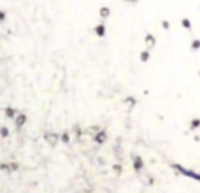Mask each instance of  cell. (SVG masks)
<instances>
[{
  "label": "cell",
  "mask_w": 200,
  "mask_h": 193,
  "mask_svg": "<svg viewBox=\"0 0 200 193\" xmlns=\"http://www.w3.org/2000/svg\"><path fill=\"white\" fill-rule=\"evenodd\" d=\"M95 35L97 37H105V33H107V28H105V23H98L97 27H95Z\"/></svg>",
  "instance_id": "obj_9"
},
{
  "label": "cell",
  "mask_w": 200,
  "mask_h": 193,
  "mask_svg": "<svg viewBox=\"0 0 200 193\" xmlns=\"http://www.w3.org/2000/svg\"><path fill=\"white\" fill-rule=\"evenodd\" d=\"M70 134H72V135H76L77 139H79L81 135H83V132H81V125H79V123H76V125L72 126V130H70Z\"/></svg>",
  "instance_id": "obj_15"
},
{
  "label": "cell",
  "mask_w": 200,
  "mask_h": 193,
  "mask_svg": "<svg viewBox=\"0 0 200 193\" xmlns=\"http://www.w3.org/2000/svg\"><path fill=\"white\" fill-rule=\"evenodd\" d=\"M190 48H191V51H193V53H195V51H198L200 49V39H193Z\"/></svg>",
  "instance_id": "obj_16"
},
{
  "label": "cell",
  "mask_w": 200,
  "mask_h": 193,
  "mask_svg": "<svg viewBox=\"0 0 200 193\" xmlns=\"http://www.w3.org/2000/svg\"><path fill=\"white\" fill-rule=\"evenodd\" d=\"M44 142L48 144L49 148H54V146L60 142V135L54 134V132H46L44 134Z\"/></svg>",
  "instance_id": "obj_2"
},
{
  "label": "cell",
  "mask_w": 200,
  "mask_h": 193,
  "mask_svg": "<svg viewBox=\"0 0 200 193\" xmlns=\"http://www.w3.org/2000/svg\"><path fill=\"white\" fill-rule=\"evenodd\" d=\"M149 58H151V51H149V49L141 51V54H139V60H141L142 63H147V62H149Z\"/></svg>",
  "instance_id": "obj_11"
},
{
  "label": "cell",
  "mask_w": 200,
  "mask_h": 193,
  "mask_svg": "<svg viewBox=\"0 0 200 193\" xmlns=\"http://www.w3.org/2000/svg\"><path fill=\"white\" fill-rule=\"evenodd\" d=\"M144 44L147 46V49H153L156 46V37L153 35V33H147V35L144 37Z\"/></svg>",
  "instance_id": "obj_6"
},
{
  "label": "cell",
  "mask_w": 200,
  "mask_h": 193,
  "mask_svg": "<svg viewBox=\"0 0 200 193\" xmlns=\"http://www.w3.org/2000/svg\"><path fill=\"white\" fill-rule=\"evenodd\" d=\"M93 140H95L97 144H104V142L107 140V132H105V130H100L98 134L93 135Z\"/></svg>",
  "instance_id": "obj_8"
},
{
  "label": "cell",
  "mask_w": 200,
  "mask_h": 193,
  "mask_svg": "<svg viewBox=\"0 0 200 193\" xmlns=\"http://www.w3.org/2000/svg\"><path fill=\"white\" fill-rule=\"evenodd\" d=\"M114 172H116V174H120V172H121V167L120 165H114Z\"/></svg>",
  "instance_id": "obj_21"
},
{
  "label": "cell",
  "mask_w": 200,
  "mask_h": 193,
  "mask_svg": "<svg viewBox=\"0 0 200 193\" xmlns=\"http://www.w3.org/2000/svg\"><path fill=\"white\" fill-rule=\"evenodd\" d=\"M98 14H100V18H102V19H107L109 16H111V9H109L107 5H104V7H100Z\"/></svg>",
  "instance_id": "obj_13"
},
{
  "label": "cell",
  "mask_w": 200,
  "mask_h": 193,
  "mask_svg": "<svg viewBox=\"0 0 200 193\" xmlns=\"http://www.w3.org/2000/svg\"><path fill=\"white\" fill-rule=\"evenodd\" d=\"M18 169H19V165L16 162H13V163H7V162L0 163V170L2 172H16Z\"/></svg>",
  "instance_id": "obj_5"
},
{
  "label": "cell",
  "mask_w": 200,
  "mask_h": 193,
  "mask_svg": "<svg viewBox=\"0 0 200 193\" xmlns=\"http://www.w3.org/2000/svg\"><path fill=\"white\" fill-rule=\"evenodd\" d=\"M0 137H2V139H7V137H9V128H7V126H0Z\"/></svg>",
  "instance_id": "obj_17"
},
{
  "label": "cell",
  "mask_w": 200,
  "mask_h": 193,
  "mask_svg": "<svg viewBox=\"0 0 200 193\" xmlns=\"http://www.w3.org/2000/svg\"><path fill=\"white\" fill-rule=\"evenodd\" d=\"M132 165H133V170H135V172H142V169H144L142 156H139V155H132Z\"/></svg>",
  "instance_id": "obj_3"
},
{
  "label": "cell",
  "mask_w": 200,
  "mask_h": 193,
  "mask_svg": "<svg viewBox=\"0 0 200 193\" xmlns=\"http://www.w3.org/2000/svg\"><path fill=\"white\" fill-rule=\"evenodd\" d=\"M162 28H163V30H170V23L167 21V19H163V21H162Z\"/></svg>",
  "instance_id": "obj_19"
},
{
  "label": "cell",
  "mask_w": 200,
  "mask_h": 193,
  "mask_svg": "<svg viewBox=\"0 0 200 193\" xmlns=\"http://www.w3.org/2000/svg\"><path fill=\"white\" fill-rule=\"evenodd\" d=\"M4 114H5V118H9V119H13V121H14V118L19 114V111L16 107H5L4 109Z\"/></svg>",
  "instance_id": "obj_7"
},
{
  "label": "cell",
  "mask_w": 200,
  "mask_h": 193,
  "mask_svg": "<svg viewBox=\"0 0 200 193\" xmlns=\"http://www.w3.org/2000/svg\"><path fill=\"white\" fill-rule=\"evenodd\" d=\"M188 128H190L191 132L197 130V128H200V118H193V119L190 121V125H188Z\"/></svg>",
  "instance_id": "obj_14"
},
{
  "label": "cell",
  "mask_w": 200,
  "mask_h": 193,
  "mask_svg": "<svg viewBox=\"0 0 200 193\" xmlns=\"http://www.w3.org/2000/svg\"><path fill=\"white\" fill-rule=\"evenodd\" d=\"M181 25H182V28H186L188 32L191 30V21H190L188 18H182V19H181Z\"/></svg>",
  "instance_id": "obj_18"
},
{
  "label": "cell",
  "mask_w": 200,
  "mask_h": 193,
  "mask_svg": "<svg viewBox=\"0 0 200 193\" xmlns=\"http://www.w3.org/2000/svg\"><path fill=\"white\" fill-rule=\"evenodd\" d=\"M70 132H69V130H65V132H62V134H60V142H62V144H69V142H70Z\"/></svg>",
  "instance_id": "obj_12"
},
{
  "label": "cell",
  "mask_w": 200,
  "mask_h": 193,
  "mask_svg": "<svg viewBox=\"0 0 200 193\" xmlns=\"http://www.w3.org/2000/svg\"><path fill=\"white\" fill-rule=\"evenodd\" d=\"M27 121H28L27 114H25V112H19L18 116L14 118V126H16V128H18V130H21L23 126L27 125Z\"/></svg>",
  "instance_id": "obj_4"
},
{
  "label": "cell",
  "mask_w": 200,
  "mask_h": 193,
  "mask_svg": "<svg viewBox=\"0 0 200 193\" xmlns=\"http://www.w3.org/2000/svg\"><path fill=\"white\" fill-rule=\"evenodd\" d=\"M125 2H128V4H135V2H139V0H125Z\"/></svg>",
  "instance_id": "obj_22"
},
{
  "label": "cell",
  "mask_w": 200,
  "mask_h": 193,
  "mask_svg": "<svg viewBox=\"0 0 200 193\" xmlns=\"http://www.w3.org/2000/svg\"><path fill=\"white\" fill-rule=\"evenodd\" d=\"M5 18H7V13L0 9V23H4V21H5Z\"/></svg>",
  "instance_id": "obj_20"
},
{
  "label": "cell",
  "mask_w": 200,
  "mask_h": 193,
  "mask_svg": "<svg viewBox=\"0 0 200 193\" xmlns=\"http://www.w3.org/2000/svg\"><path fill=\"white\" fill-rule=\"evenodd\" d=\"M123 104H125V105H126L128 109H133L135 105H137V99H135V97H132V95H128V97H125Z\"/></svg>",
  "instance_id": "obj_10"
},
{
  "label": "cell",
  "mask_w": 200,
  "mask_h": 193,
  "mask_svg": "<svg viewBox=\"0 0 200 193\" xmlns=\"http://www.w3.org/2000/svg\"><path fill=\"white\" fill-rule=\"evenodd\" d=\"M169 165H170V169H174V170H177L179 174L186 175V177H190V179H193V181H197V183H200V174H198V172H195V170H190V169H186V167H182L181 163H176V162H170Z\"/></svg>",
  "instance_id": "obj_1"
}]
</instances>
